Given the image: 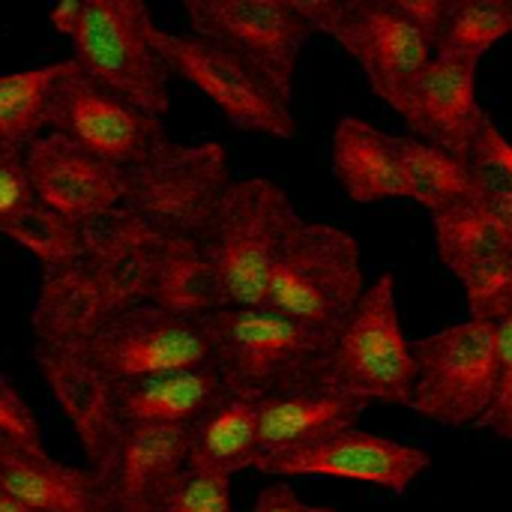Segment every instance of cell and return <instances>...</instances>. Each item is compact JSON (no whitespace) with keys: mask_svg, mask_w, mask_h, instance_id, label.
I'll list each match as a JSON object with an SVG mask.
<instances>
[{"mask_svg":"<svg viewBox=\"0 0 512 512\" xmlns=\"http://www.w3.org/2000/svg\"><path fill=\"white\" fill-rule=\"evenodd\" d=\"M45 381L84 438L99 399L132 378L213 366L204 315L138 303L96 318L81 333L39 348Z\"/></svg>","mask_w":512,"mask_h":512,"instance_id":"cell-1","label":"cell"},{"mask_svg":"<svg viewBox=\"0 0 512 512\" xmlns=\"http://www.w3.org/2000/svg\"><path fill=\"white\" fill-rule=\"evenodd\" d=\"M210 360L228 393L270 399L324 387L333 333L285 318L267 306H222L204 312Z\"/></svg>","mask_w":512,"mask_h":512,"instance_id":"cell-2","label":"cell"},{"mask_svg":"<svg viewBox=\"0 0 512 512\" xmlns=\"http://www.w3.org/2000/svg\"><path fill=\"white\" fill-rule=\"evenodd\" d=\"M297 219L285 186L270 177H243L225 186L198 237L219 309L264 306L270 270Z\"/></svg>","mask_w":512,"mask_h":512,"instance_id":"cell-3","label":"cell"},{"mask_svg":"<svg viewBox=\"0 0 512 512\" xmlns=\"http://www.w3.org/2000/svg\"><path fill=\"white\" fill-rule=\"evenodd\" d=\"M366 291L360 243L327 222L291 225L270 270L264 306L324 333H339Z\"/></svg>","mask_w":512,"mask_h":512,"instance_id":"cell-4","label":"cell"},{"mask_svg":"<svg viewBox=\"0 0 512 512\" xmlns=\"http://www.w3.org/2000/svg\"><path fill=\"white\" fill-rule=\"evenodd\" d=\"M156 21L138 0H84L72 33V63L123 102L165 117L171 69L156 45Z\"/></svg>","mask_w":512,"mask_h":512,"instance_id":"cell-5","label":"cell"},{"mask_svg":"<svg viewBox=\"0 0 512 512\" xmlns=\"http://www.w3.org/2000/svg\"><path fill=\"white\" fill-rule=\"evenodd\" d=\"M312 30L333 36L357 60L369 87L399 117L435 57V45L399 12L396 0H297Z\"/></svg>","mask_w":512,"mask_h":512,"instance_id":"cell-6","label":"cell"},{"mask_svg":"<svg viewBox=\"0 0 512 512\" xmlns=\"http://www.w3.org/2000/svg\"><path fill=\"white\" fill-rule=\"evenodd\" d=\"M414 378L417 363L399 318L396 276L384 270L366 285L357 309L336 333L327 384L366 405L411 408Z\"/></svg>","mask_w":512,"mask_h":512,"instance_id":"cell-7","label":"cell"},{"mask_svg":"<svg viewBox=\"0 0 512 512\" xmlns=\"http://www.w3.org/2000/svg\"><path fill=\"white\" fill-rule=\"evenodd\" d=\"M411 411L447 429L480 426L498 387V324L462 321L411 342Z\"/></svg>","mask_w":512,"mask_h":512,"instance_id":"cell-8","label":"cell"},{"mask_svg":"<svg viewBox=\"0 0 512 512\" xmlns=\"http://www.w3.org/2000/svg\"><path fill=\"white\" fill-rule=\"evenodd\" d=\"M45 129L120 171L153 162L171 144L159 117L99 87L72 57L51 90Z\"/></svg>","mask_w":512,"mask_h":512,"instance_id":"cell-9","label":"cell"},{"mask_svg":"<svg viewBox=\"0 0 512 512\" xmlns=\"http://www.w3.org/2000/svg\"><path fill=\"white\" fill-rule=\"evenodd\" d=\"M228 183V156L219 144L171 141L153 162L126 171L120 210L165 237L198 240Z\"/></svg>","mask_w":512,"mask_h":512,"instance_id":"cell-10","label":"cell"},{"mask_svg":"<svg viewBox=\"0 0 512 512\" xmlns=\"http://www.w3.org/2000/svg\"><path fill=\"white\" fill-rule=\"evenodd\" d=\"M156 45L168 69L207 96L234 129L294 138L297 120L291 102L246 60L195 33H174L162 27L156 33Z\"/></svg>","mask_w":512,"mask_h":512,"instance_id":"cell-11","label":"cell"},{"mask_svg":"<svg viewBox=\"0 0 512 512\" xmlns=\"http://www.w3.org/2000/svg\"><path fill=\"white\" fill-rule=\"evenodd\" d=\"M183 15L195 36L237 54L294 99L297 63L312 36L297 0H186Z\"/></svg>","mask_w":512,"mask_h":512,"instance_id":"cell-12","label":"cell"},{"mask_svg":"<svg viewBox=\"0 0 512 512\" xmlns=\"http://www.w3.org/2000/svg\"><path fill=\"white\" fill-rule=\"evenodd\" d=\"M222 393L225 384L213 366L168 369L111 387L99 399L93 423L81 438L93 471H102L120 432L135 426H195Z\"/></svg>","mask_w":512,"mask_h":512,"instance_id":"cell-13","label":"cell"},{"mask_svg":"<svg viewBox=\"0 0 512 512\" xmlns=\"http://www.w3.org/2000/svg\"><path fill=\"white\" fill-rule=\"evenodd\" d=\"M24 165L36 204L60 234V243L69 234L111 216L126 192V171L51 132L39 135L24 150Z\"/></svg>","mask_w":512,"mask_h":512,"instance_id":"cell-14","label":"cell"},{"mask_svg":"<svg viewBox=\"0 0 512 512\" xmlns=\"http://www.w3.org/2000/svg\"><path fill=\"white\" fill-rule=\"evenodd\" d=\"M429 465L432 459L420 447L348 429L321 444L267 453L255 462V471L276 480H351L402 495Z\"/></svg>","mask_w":512,"mask_h":512,"instance_id":"cell-15","label":"cell"},{"mask_svg":"<svg viewBox=\"0 0 512 512\" xmlns=\"http://www.w3.org/2000/svg\"><path fill=\"white\" fill-rule=\"evenodd\" d=\"M435 252L462 282L468 318L501 324L512 315V240L480 207L432 216Z\"/></svg>","mask_w":512,"mask_h":512,"instance_id":"cell-16","label":"cell"},{"mask_svg":"<svg viewBox=\"0 0 512 512\" xmlns=\"http://www.w3.org/2000/svg\"><path fill=\"white\" fill-rule=\"evenodd\" d=\"M195 426H135L114 438L99 477L111 512H159L186 471Z\"/></svg>","mask_w":512,"mask_h":512,"instance_id":"cell-17","label":"cell"},{"mask_svg":"<svg viewBox=\"0 0 512 512\" xmlns=\"http://www.w3.org/2000/svg\"><path fill=\"white\" fill-rule=\"evenodd\" d=\"M477 60L435 54L420 75L402 120L417 141L447 150L459 159L468 156L486 111L477 102Z\"/></svg>","mask_w":512,"mask_h":512,"instance_id":"cell-18","label":"cell"},{"mask_svg":"<svg viewBox=\"0 0 512 512\" xmlns=\"http://www.w3.org/2000/svg\"><path fill=\"white\" fill-rule=\"evenodd\" d=\"M0 492L36 512H111L105 480L93 468H72L0 438Z\"/></svg>","mask_w":512,"mask_h":512,"instance_id":"cell-19","label":"cell"},{"mask_svg":"<svg viewBox=\"0 0 512 512\" xmlns=\"http://www.w3.org/2000/svg\"><path fill=\"white\" fill-rule=\"evenodd\" d=\"M366 402L330 384L270 396L258 402V444L261 456L321 444L333 435L357 429Z\"/></svg>","mask_w":512,"mask_h":512,"instance_id":"cell-20","label":"cell"},{"mask_svg":"<svg viewBox=\"0 0 512 512\" xmlns=\"http://www.w3.org/2000/svg\"><path fill=\"white\" fill-rule=\"evenodd\" d=\"M330 159H333V174L351 201L378 204V201L408 198L396 135H387L384 129L354 114H345L333 129Z\"/></svg>","mask_w":512,"mask_h":512,"instance_id":"cell-21","label":"cell"},{"mask_svg":"<svg viewBox=\"0 0 512 512\" xmlns=\"http://www.w3.org/2000/svg\"><path fill=\"white\" fill-rule=\"evenodd\" d=\"M258 459V399L225 390L219 402L195 423L186 468L234 477L237 471L255 468Z\"/></svg>","mask_w":512,"mask_h":512,"instance_id":"cell-22","label":"cell"},{"mask_svg":"<svg viewBox=\"0 0 512 512\" xmlns=\"http://www.w3.org/2000/svg\"><path fill=\"white\" fill-rule=\"evenodd\" d=\"M396 150L402 162L405 195L432 216L480 204V186L465 159L417 138H396Z\"/></svg>","mask_w":512,"mask_h":512,"instance_id":"cell-23","label":"cell"},{"mask_svg":"<svg viewBox=\"0 0 512 512\" xmlns=\"http://www.w3.org/2000/svg\"><path fill=\"white\" fill-rule=\"evenodd\" d=\"M66 60L0 75V150H27L45 129L48 99Z\"/></svg>","mask_w":512,"mask_h":512,"instance_id":"cell-24","label":"cell"},{"mask_svg":"<svg viewBox=\"0 0 512 512\" xmlns=\"http://www.w3.org/2000/svg\"><path fill=\"white\" fill-rule=\"evenodd\" d=\"M512 33V0H447L435 54L483 60Z\"/></svg>","mask_w":512,"mask_h":512,"instance_id":"cell-25","label":"cell"},{"mask_svg":"<svg viewBox=\"0 0 512 512\" xmlns=\"http://www.w3.org/2000/svg\"><path fill=\"white\" fill-rule=\"evenodd\" d=\"M0 234L39 255L45 243V213L36 204L24 150H0Z\"/></svg>","mask_w":512,"mask_h":512,"instance_id":"cell-26","label":"cell"},{"mask_svg":"<svg viewBox=\"0 0 512 512\" xmlns=\"http://www.w3.org/2000/svg\"><path fill=\"white\" fill-rule=\"evenodd\" d=\"M465 162L480 186V198L489 195L512 198V141L492 117H486V123L480 126Z\"/></svg>","mask_w":512,"mask_h":512,"instance_id":"cell-27","label":"cell"},{"mask_svg":"<svg viewBox=\"0 0 512 512\" xmlns=\"http://www.w3.org/2000/svg\"><path fill=\"white\" fill-rule=\"evenodd\" d=\"M159 512H237L231 501V477L186 468Z\"/></svg>","mask_w":512,"mask_h":512,"instance_id":"cell-28","label":"cell"},{"mask_svg":"<svg viewBox=\"0 0 512 512\" xmlns=\"http://www.w3.org/2000/svg\"><path fill=\"white\" fill-rule=\"evenodd\" d=\"M480 429H489L512 444V315L498 324V387Z\"/></svg>","mask_w":512,"mask_h":512,"instance_id":"cell-29","label":"cell"},{"mask_svg":"<svg viewBox=\"0 0 512 512\" xmlns=\"http://www.w3.org/2000/svg\"><path fill=\"white\" fill-rule=\"evenodd\" d=\"M0 438L33 447V450H45L42 429L30 405L18 396V390L6 378H0Z\"/></svg>","mask_w":512,"mask_h":512,"instance_id":"cell-30","label":"cell"},{"mask_svg":"<svg viewBox=\"0 0 512 512\" xmlns=\"http://www.w3.org/2000/svg\"><path fill=\"white\" fill-rule=\"evenodd\" d=\"M246 512H339L333 507H318V504H309L303 501L291 483H270L258 492L255 504Z\"/></svg>","mask_w":512,"mask_h":512,"instance_id":"cell-31","label":"cell"},{"mask_svg":"<svg viewBox=\"0 0 512 512\" xmlns=\"http://www.w3.org/2000/svg\"><path fill=\"white\" fill-rule=\"evenodd\" d=\"M396 6L432 45L438 42L447 15V0H396Z\"/></svg>","mask_w":512,"mask_h":512,"instance_id":"cell-32","label":"cell"},{"mask_svg":"<svg viewBox=\"0 0 512 512\" xmlns=\"http://www.w3.org/2000/svg\"><path fill=\"white\" fill-rule=\"evenodd\" d=\"M81 6H84V0H63V3L51 6V9H48V24H51V30H57L60 36L72 39V33H75V27H78V21H81Z\"/></svg>","mask_w":512,"mask_h":512,"instance_id":"cell-33","label":"cell"},{"mask_svg":"<svg viewBox=\"0 0 512 512\" xmlns=\"http://www.w3.org/2000/svg\"><path fill=\"white\" fill-rule=\"evenodd\" d=\"M480 207L501 225V231L512 240V198L510 195H489L480 198Z\"/></svg>","mask_w":512,"mask_h":512,"instance_id":"cell-34","label":"cell"},{"mask_svg":"<svg viewBox=\"0 0 512 512\" xmlns=\"http://www.w3.org/2000/svg\"><path fill=\"white\" fill-rule=\"evenodd\" d=\"M0 512H36V510L24 507L21 501H15V498H9V495H3V492H0Z\"/></svg>","mask_w":512,"mask_h":512,"instance_id":"cell-35","label":"cell"}]
</instances>
